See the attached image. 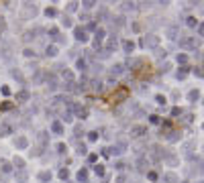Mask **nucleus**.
<instances>
[{
	"mask_svg": "<svg viewBox=\"0 0 204 183\" xmlns=\"http://www.w3.org/2000/svg\"><path fill=\"white\" fill-rule=\"evenodd\" d=\"M127 96H129V90L125 88V86H121V88H116V92L112 94V98H110V100L116 104L118 100H127Z\"/></svg>",
	"mask_w": 204,
	"mask_h": 183,
	"instance_id": "1",
	"label": "nucleus"
},
{
	"mask_svg": "<svg viewBox=\"0 0 204 183\" xmlns=\"http://www.w3.org/2000/svg\"><path fill=\"white\" fill-rule=\"evenodd\" d=\"M145 47H157L159 45V37H155V35H149V39L143 43Z\"/></svg>",
	"mask_w": 204,
	"mask_h": 183,
	"instance_id": "2",
	"label": "nucleus"
},
{
	"mask_svg": "<svg viewBox=\"0 0 204 183\" xmlns=\"http://www.w3.org/2000/svg\"><path fill=\"white\" fill-rule=\"evenodd\" d=\"M147 132V126H133L131 128V134L133 136H141V134H145Z\"/></svg>",
	"mask_w": 204,
	"mask_h": 183,
	"instance_id": "3",
	"label": "nucleus"
},
{
	"mask_svg": "<svg viewBox=\"0 0 204 183\" xmlns=\"http://www.w3.org/2000/svg\"><path fill=\"white\" fill-rule=\"evenodd\" d=\"M76 39H78V41H86V39H88V37H86V31L78 27V29H76Z\"/></svg>",
	"mask_w": 204,
	"mask_h": 183,
	"instance_id": "4",
	"label": "nucleus"
},
{
	"mask_svg": "<svg viewBox=\"0 0 204 183\" xmlns=\"http://www.w3.org/2000/svg\"><path fill=\"white\" fill-rule=\"evenodd\" d=\"M122 49H125L127 53H131V51L135 49V43H133V41H122Z\"/></svg>",
	"mask_w": 204,
	"mask_h": 183,
	"instance_id": "5",
	"label": "nucleus"
},
{
	"mask_svg": "<svg viewBox=\"0 0 204 183\" xmlns=\"http://www.w3.org/2000/svg\"><path fill=\"white\" fill-rule=\"evenodd\" d=\"M180 45H182V47H196V41L194 39H182Z\"/></svg>",
	"mask_w": 204,
	"mask_h": 183,
	"instance_id": "6",
	"label": "nucleus"
},
{
	"mask_svg": "<svg viewBox=\"0 0 204 183\" xmlns=\"http://www.w3.org/2000/svg\"><path fill=\"white\" fill-rule=\"evenodd\" d=\"M10 132H12V128H10L8 124H2V126H0V136H6V134H10Z\"/></svg>",
	"mask_w": 204,
	"mask_h": 183,
	"instance_id": "7",
	"label": "nucleus"
},
{
	"mask_svg": "<svg viewBox=\"0 0 204 183\" xmlns=\"http://www.w3.org/2000/svg\"><path fill=\"white\" fill-rule=\"evenodd\" d=\"M163 181H167V183H176V175H174V173H167V175H163Z\"/></svg>",
	"mask_w": 204,
	"mask_h": 183,
	"instance_id": "8",
	"label": "nucleus"
},
{
	"mask_svg": "<svg viewBox=\"0 0 204 183\" xmlns=\"http://www.w3.org/2000/svg\"><path fill=\"white\" fill-rule=\"evenodd\" d=\"M16 147H19V149H25V147H27V138H25V136H20L19 141H16Z\"/></svg>",
	"mask_w": 204,
	"mask_h": 183,
	"instance_id": "9",
	"label": "nucleus"
},
{
	"mask_svg": "<svg viewBox=\"0 0 204 183\" xmlns=\"http://www.w3.org/2000/svg\"><path fill=\"white\" fill-rule=\"evenodd\" d=\"M14 104L12 102H4V104H0V110H12Z\"/></svg>",
	"mask_w": 204,
	"mask_h": 183,
	"instance_id": "10",
	"label": "nucleus"
},
{
	"mask_svg": "<svg viewBox=\"0 0 204 183\" xmlns=\"http://www.w3.org/2000/svg\"><path fill=\"white\" fill-rule=\"evenodd\" d=\"M51 128H53V132H55V134H61V130H63V128H61V124H59V122H53V126H51Z\"/></svg>",
	"mask_w": 204,
	"mask_h": 183,
	"instance_id": "11",
	"label": "nucleus"
},
{
	"mask_svg": "<svg viewBox=\"0 0 204 183\" xmlns=\"http://www.w3.org/2000/svg\"><path fill=\"white\" fill-rule=\"evenodd\" d=\"M94 173H96V175H104V165H96Z\"/></svg>",
	"mask_w": 204,
	"mask_h": 183,
	"instance_id": "12",
	"label": "nucleus"
},
{
	"mask_svg": "<svg viewBox=\"0 0 204 183\" xmlns=\"http://www.w3.org/2000/svg\"><path fill=\"white\" fill-rule=\"evenodd\" d=\"M39 179H41V181H47V179H51V173H47V171H43V173L39 175Z\"/></svg>",
	"mask_w": 204,
	"mask_h": 183,
	"instance_id": "13",
	"label": "nucleus"
},
{
	"mask_svg": "<svg viewBox=\"0 0 204 183\" xmlns=\"http://www.w3.org/2000/svg\"><path fill=\"white\" fill-rule=\"evenodd\" d=\"M86 177H88V173H86V169H82L80 173H78V179H80V181H86Z\"/></svg>",
	"mask_w": 204,
	"mask_h": 183,
	"instance_id": "14",
	"label": "nucleus"
},
{
	"mask_svg": "<svg viewBox=\"0 0 204 183\" xmlns=\"http://www.w3.org/2000/svg\"><path fill=\"white\" fill-rule=\"evenodd\" d=\"M0 167H2V171H4V173H8V171H10V165H8L6 161H0Z\"/></svg>",
	"mask_w": 204,
	"mask_h": 183,
	"instance_id": "15",
	"label": "nucleus"
},
{
	"mask_svg": "<svg viewBox=\"0 0 204 183\" xmlns=\"http://www.w3.org/2000/svg\"><path fill=\"white\" fill-rule=\"evenodd\" d=\"M47 55H51V57L57 55V47H47Z\"/></svg>",
	"mask_w": 204,
	"mask_h": 183,
	"instance_id": "16",
	"label": "nucleus"
},
{
	"mask_svg": "<svg viewBox=\"0 0 204 183\" xmlns=\"http://www.w3.org/2000/svg\"><path fill=\"white\" fill-rule=\"evenodd\" d=\"M16 98H19V100H29V92H20Z\"/></svg>",
	"mask_w": 204,
	"mask_h": 183,
	"instance_id": "17",
	"label": "nucleus"
},
{
	"mask_svg": "<svg viewBox=\"0 0 204 183\" xmlns=\"http://www.w3.org/2000/svg\"><path fill=\"white\" fill-rule=\"evenodd\" d=\"M14 165H16V169H23L25 163H23V159H14Z\"/></svg>",
	"mask_w": 204,
	"mask_h": 183,
	"instance_id": "18",
	"label": "nucleus"
},
{
	"mask_svg": "<svg viewBox=\"0 0 204 183\" xmlns=\"http://www.w3.org/2000/svg\"><path fill=\"white\" fill-rule=\"evenodd\" d=\"M68 175H69V173H68V169H61V171H59V177H61V179H65Z\"/></svg>",
	"mask_w": 204,
	"mask_h": 183,
	"instance_id": "19",
	"label": "nucleus"
},
{
	"mask_svg": "<svg viewBox=\"0 0 204 183\" xmlns=\"http://www.w3.org/2000/svg\"><path fill=\"white\" fill-rule=\"evenodd\" d=\"M178 61H180V63H186L188 57H186V55H178Z\"/></svg>",
	"mask_w": 204,
	"mask_h": 183,
	"instance_id": "20",
	"label": "nucleus"
},
{
	"mask_svg": "<svg viewBox=\"0 0 204 183\" xmlns=\"http://www.w3.org/2000/svg\"><path fill=\"white\" fill-rule=\"evenodd\" d=\"M78 67H80V69H86V61L80 59V61H78Z\"/></svg>",
	"mask_w": 204,
	"mask_h": 183,
	"instance_id": "21",
	"label": "nucleus"
},
{
	"mask_svg": "<svg viewBox=\"0 0 204 183\" xmlns=\"http://www.w3.org/2000/svg\"><path fill=\"white\" fill-rule=\"evenodd\" d=\"M45 14H47V16H53V14H55V8H47V10H45Z\"/></svg>",
	"mask_w": 204,
	"mask_h": 183,
	"instance_id": "22",
	"label": "nucleus"
},
{
	"mask_svg": "<svg viewBox=\"0 0 204 183\" xmlns=\"http://www.w3.org/2000/svg\"><path fill=\"white\" fill-rule=\"evenodd\" d=\"M198 35H200V37H204V22L198 27Z\"/></svg>",
	"mask_w": 204,
	"mask_h": 183,
	"instance_id": "23",
	"label": "nucleus"
},
{
	"mask_svg": "<svg viewBox=\"0 0 204 183\" xmlns=\"http://www.w3.org/2000/svg\"><path fill=\"white\" fill-rule=\"evenodd\" d=\"M188 25H190V27H194V25H196V19H194V16H190V19H188Z\"/></svg>",
	"mask_w": 204,
	"mask_h": 183,
	"instance_id": "24",
	"label": "nucleus"
},
{
	"mask_svg": "<svg viewBox=\"0 0 204 183\" xmlns=\"http://www.w3.org/2000/svg\"><path fill=\"white\" fill-rule=\"evenodd\" d=\"M190 100H198V92H190Z\"/></svg>",
	"mask_w": 204,
	"mask_h": 183,
	"instance_id": "25",
	"label": "nucleus"
},
{
	"mask_svg": "<svg viewBox=\"0 0 204 183\" xmlns=\"http://www.w3.org/2000/svg\"><path fill=\"white\" fill-rule=\"evenodd\" d=\"M98 138V132H90V141H96Z\"/></svg>",
	"mask_w": 204,
	"mask_h": 183,
	"instance_id": "26",
	"label": "nucleus"
},
{
	"mask_svg": "<svg viewBox=\"0 0 204 183\" xmlns=\"http://www.w3.org/2000/svg\"><path fill=\"white\" fill-rule=\"evenodd\" d=\"M171 114L178 116V114H182V110H180V108H174V110H171Z\"/></svg>",
	"mask_w": 204,
	"mask_h": 183,
	"instance_id": "27",
	"label": "nucleus"
},
{
	"mask_svg": "<svg viewBox=\"0 0 204 183\" xmlns=\"http://www.w3.org/2000/svg\"><path fill=\"white\" fill-rule=\"evenodd\" d=\"M149 179H151V181H155V179H157V173H153V171H151V173H149Z\"/></svg>",
	"mask_w": 204,
	"mask_h": 183,
	"instance_id": "28",
	"label": "nucleus"
},
{
	"mask_svg": "<svg viewBox=\"0 0 204 183\" xmlns=\"http://www.w3.org/2000/svg\"><path fill=\"white\" fill-rule=\"evenodd\" d=\"M202 183H204V181H202Z\"/></svg>",
	"mask_w": 204,
	"mask_h": 183,
	"instance_id": "29",
	"label": "nucleus"
}]
</instances>
